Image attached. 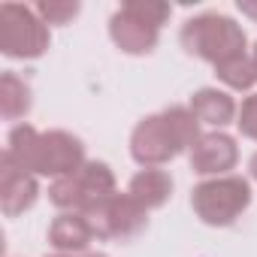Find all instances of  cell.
I'll return each mask as SVG.
<instances>
[{
    "label": "cell",
    "instance_id": "cell-1",
    "mask_svg": "<svg viewBox=\"0 0 257 257\" xmlns=\"http://www.w3.org/2000/svg\"><path fill=\"white\" fill-rule=\"evenodd\" d=\"M200 121L188 106H167L158 115H146L131 134V158L146 167H164L182 152H191L200 140Z\"/></svg>",
    "mask_w": 257,
    "mask_h": 257
},
{
    "label": "cell",
    "instance_id": "cell-2",
    "mask_svg": "<svg viewBox=\"0 0 257 257\" xmlns=\"http://www.w3.org/2000/svg\"><path fill=\"white\" fill-rule=\"evenodd\" d=\"M179 43L188 55L200 58V61H209L212 67H218L221 61L227 58H236V55H245V31L242 25H236L230 16H221V13H203V16H194L182 25L179 31Z\"/></svg>",
    "mask_w": 257,
    "mask_h": 257
},
{
    "label": "cell",
    "instance_id": "cell-3",
    "mask_svg": "<svg viewBox=\"0 0 257 257\" xmlns=\"http://www.w3.org/2000/svg\"><path fill=\"white\" fill-rule=\"evenodd\" d=\"M170 13V4L161 0H127L109 19V37L124 55H152Z\"/></svg>",
    "mask_w": 257,
    "mask_h": 257
},
{
    "label": "cell",
    "instance_id": "cell-4",
    "mask_svg": "<svg viewBox=\"0 0 257 257\" xmlns=\"http://www.w3.org/2000/svg\"><path fill=\"white\" fill-rule=\"evenodd\" d=\"M251 206V185L242 176H218L206 179L191 191L194 215L209 227H230L236 224L245 209Z\"/></svg>",
    "mask_w": 257,
    "mask_h": 257
},
{
    "label": "cell",
    "instance_id": "cell-5",
    "mask_svg": "<svg viewBox=\"0 0 257 257\" xmlns=\"http://www.w3.org/2000/svg\"><path fill=\"white\" fill-rule=\"evenodd\" d=\"M115 191H118L115 188V173L109 170V164L88 161L73 176L55 179L49 185V203L58 206L61 212H82V215H88L94 206L109 200Z\"/></svg>",
    "mask_w": 257,
    "mask_h": 257
},
{
    "label": "cell",
    "instance_id": "cell-6",
    "mask_svg": "<svg viewBox=\"0 0 257 257\" xmlns=\"http://www.w3.org/2000/svg\"><path fill=\"white\" fill-rule=\"evenodd\" d=\"M52 34L34 7L0 4V52L16 61H37L49 52Z\"/></svg>",
    "mask_w": 257,
    "mask_h": 257
},
{
    "label": "cell",
    "instance_id": "cell-7",
    "mask_svg": "<svg viewBox=\"0 0 257 257\" xmlns=\"http://www.w3.org/2000/svg\"><path fill=\"white\" fill-rule=\"evenodd\" d=\"M85 218L91 221L94 236L103 242H131L149 227V209H143L127 191L124 194L115 191L109 200L94 206Z\"/></svg>",
    "mask_w": 257,
    "mask_h": 257
},
{
    "label": "cell",
    "instance_id": "cell-8",
    "mask_svg": "<svg viewBox=\"0 0 257 257\" xmlns=\"http://www.w3.org/2000/svg\"><path fill=\"white\" fill-rule=\"evenodd\" d=\"M85 164H88L85 143L79 137H73L67 131H46V134H40L34 176L64 179V176H73L76 170H82Z\"/></svg>",
    "mask_w": 257,
    "mask_h": 257
},
{
    "label": "cell",
    "instance_id": "cell-9",
    "mask_svg": "<svg viewBox=\"0 0 257 257\" xmlns=\"http://www.w3.org/2000/svg\"><path fill=\"white\" fill-rule=\"evenodd\" d=\"M188 161H191V170L197 176H209V179L230 176V170L239 164V146L230 134L212 131V134H203L197 140Z\"/></svg>",
    "mask_w": 257,
    "mask_h": 257
},
{
    "label": "cell",
    "instance_id": "cell-10",
    "mask_svg": "<svg viewBox=\"0 0 257 257\" xmlns=\"http://www.w3.org/2000/svg\"><path fill=\"white\" fill-rule=\"evenodd\" d=\"M40 200V182L31 173L16 170L13 164L0 161V209L7 218H19L28 209H34V203Z\"/></svg>",
    "mask_w": 257,
    "mask_h": 257
},
{
    "label": "cell",
    "instance_id": "cell-11",
    "mask_svg": "<svg viewBox=\"0 0 257 257\" xmlns=\"http://www.w3.org/2000/svg\"><path fill=\"white\" fill-rule=\"evenodd\" d=\"M91 221L82 212H61L49 224V245L58 254H88V245L94 242Z\"/></svg>",
    "mask_w": 257,
    "mask_h": 257
},
{
    "label": "cell",
    "instance_id": "cell-12",
    "mask_svg": "<svg viewBox=\"0 0 257 257\" xmlns=\"http://www.w3.org/2000/svg\"><path fill=\"white\" fill-rule=\"evenodd\" d=\"M194 118L206 127H215V131H221V127H227L230 121H236L239 115V106L236 100L227 94V91H218V88H200L194 97H191V106Z\"/></svg>",
    "mask_w": 257,
    "mask_h": 257
},
{
    "label": "cell",
    "instance_id": "cell-13",
    "mask_svg": "<svg viewBox=\"0 0 257 257\" xmlns=\"http://www.w3.org/2000/svg\"><path fill=\"white\" fill-rule=\"evenodd\" d=\"M127 194H131L143 209L152 212V209L167 206V200L173 197V179H170V173L161 170V167H146V170H140V173L131 179Z\"/></svg>",
    "mask_w": 257,
    "mask_h": 257
},
{
    "label": "cell",
    "instance_id": "cell-14",
    "mask_svg": "<svg viewBox=\"0 0 257 257\" xmlns=\"http://www.w3.org/2000/svg\"><path fill=\"white\" fill-rule=\"evenodd\" d=\"M37 146H40V131H37L34 124H19V127H13V131H10L4 161L13 164L16 170L34 176V167H37Z\"/></svg>",
    "mask_w": 257,
    "mask_h": 257
},
{
    "label": "cell",
    "instance_id": "cell-15",
    "mask_svg": "<svg viewBox=\"0 0 257 257\" xmlns=\"http://www.w3.org/2000/svg\"><path fill=\"white\" fill-rule=\"evenodd\" d=\"M31 106H34V91L19 73H4L0 76V112H4L7 121L28 118Z\"/></svg>",
    "mask_w": 257,
    "mask_h": 257
},
{
    "label": "cell",
    "instance_id": "cell-16",
    "mask_svg": "<svg viewBox=\"0 0 257 257\" xmlns=\"http://www.w3.org/2000/svg\"><path fill=\"white\" fill-rule=\"evenodd\" d=\"M215 76L230 88V91H248L254 82H257V73H254V61L251 55H236V58H227L215 67Z\"/></svg>",
    "mask_w": 257,
    "mask_h": 257
},
{
    "label": "cell",
    "instance_id": "cell-17",
    "mask_svg": "<svg viewBox=\"0 0 257 257\" xmlns=\"http://www.w3.org/2000/svg\"><path fill=\"white\" fill-rule=\"evenodd\" d=\"M34 10L46 25H70L82 13V4L79 0H40Z\"/></svg>",
    "mask_w": 257,
    "mask_h": 257
},
{
    "label": "cell",
    "instance_id": "cell-18",
    "mask_svg": "<svg viewBox=\"0 0 257 257\" xmlns=\"http://www.w3.org/2000/svg\"><path fill=\"white\" fill-rule=\"evenodd\" d=\"M236 127H239V134L254 140L257 143V94L245 97L242 106H239V115H236Z\"/></svg>",
    "mask_w": 257,
    "mask_h": 257
},
{
    "label": "cell",
    "instance_id": "cell-19",
    "mask_svg": "<svg viewBox=\"0 0 257 257\" xmlns=\"http://www.w3.org/2000/svg\"><path fill=\"white\" fill-rule=\"evenodd\" d=\"M236 7H239V13H242V16H248V19H254V22H257V4H254V0H239Z\"/></svg>",
    "mask_w": 257,
    "mask_h": 257
},
{
    "label": "cell",
    "instance_id": "cell-20",
    "mask_svg": "<svg viewBox=\"0 0 257 257\" xmlns=\"http://www.w3.org/2000/svg\"><path fill=\"white\" fill-rule=\"evenodd\" d=\"M248 170H251V179L257 182V152L251 155V164H248Z\"/></svg>",
    "mask_w": 257,
    "mask_h": 257
},
{
    "label": "cell",
    "instance_id": "cell-21",
    "mask_svg": "<svg viewBox=\"0 0 257 257\" xmlns=\"http://www.w3.org/2000/svg\"><path fill=\"white\" fill-rule=\"evenodd\" d=\"M46 257H82V254H58L55 251V254H46Z\"/></svg>",
    "mask_w": 257,
    "mask_h": 257
},
{
    "label": "cell",
    "instance_id": "cell-22",
    "mask_svg": "<svg viewBox=\"0 0 257 257\" xmlns=\"http://www.w3.org/2000/svg\"><path fill=\"white\" fill-rule=\"evenodd\" d=\"M251 61H254V73H257V43H254V52H251Z\"/></svg>",
    "mask_w": 257,
    "mask_h": 257
},
{
    "label": "cell",
    "instance_id": "cell-23",
    "mask_svg": "<svg viewBox=\"0 0 257 257\" xmlns=\"http://www.w3.org/2000/svg\"><path fill=\"white\" fill-rule=\"evenodd\" d=\"M82 257H106V254H100V251H91V254H82Z\"/></svg>",
    "mask_w": 257,
    "mask_h": 257
}]
</instances>
